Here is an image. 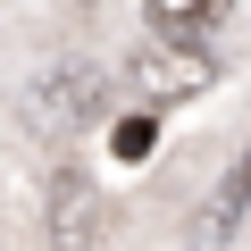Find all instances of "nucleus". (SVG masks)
Listing matches in <instances>:
<instances>
[{
	"instance_id": "obj_1",
	"label": "nucleus",
	"mask_w": 251,
	"mask_h": 251,
	"mask_svg": "<svg viewBox=\"0 0 251 251\" xmlns=\"http://www.w3.org/2000/svg\"><path fill=\"white\" fill-rule=\"evenodd\" d=\"M100 100H109V75L84 67V59H59L50 75L25 84V134L67 143V134H84V126H100Z\"/></svg>"
},
{
	"instance_id": "obj_2",
	"label": "nucleus",
	"mask_w": 251,
	"mask_h": 251,
	"mask_svg": "<svg viewBox=\"0 0 251 251\" xmlns=\"http://www.w3.org/2000/svg\"><path fill=\"white\" fill-rule=\"evenodd\" d=\"M42 243H50V251H92V243H100V184H92L84 168H59V176H50Z\"/></svg>"
},
{
	"instance_id": "obj_3",
	"label": "nucleus",
	"mask_w": 251,
	"mask_h": 251,
	"mask_svg": "<svg viewBox=\"0 0 251 251\" xmlns=\"http://www.w3.org/2000/svg\"><path fill=\"white\" fill-rule=\"evenodd\" d=\"M209 84H218V59L193 50V42H151V50H134V92H143V100H193V92H209Z\"/></svg>"
},
{
	"instance_id": "obj_4",
	"label": "nucleus",
	"mask_w": 251,
	"mask_h": 251,
	"mask_svg": "<svg viewBox=\"0 0 251 251\" xmlns=\"http://www.w3.org/2000/svg\"><path fill=\"white\" fill-rule=\"evenodd\" d=\"M243 209H251V143L234 151V168L209 184V201L193 209V251H226L234 243V226H243Z\"/></svg>"
},
{
	"instance_id": "obj_5",
	"label": "nucleus",
	"mask_w": 251,
	"mask_h": 251,
	"mask_svg": "<svg viewBox=\"0 0 251 251\" xmlns=\"http://www.w3.org/2000/svg\"><path fill=\"white\" fill-rule=\"evenodd\" d=\"M226 9H234V0H151V34H159V42L209 50V34L226 25Z\"/></svg>"
},
{
	"instance_id": "obj_6",
	"label": "nucleus",
	"mask_w": 251,
	"mask_h": 251,
	"mask_svg": "<svg viewBox=\"0 0 251 251\" xmlns=\"http://www.w3.org/2000/svg\"><path fill=\"white\" fill-rule=\"evenodd\" d=\"M151 143H159V126H151V117H126L117 134H109V151H117L126 168H134V159H151Z\"/></svg>"
}]
</instances>
